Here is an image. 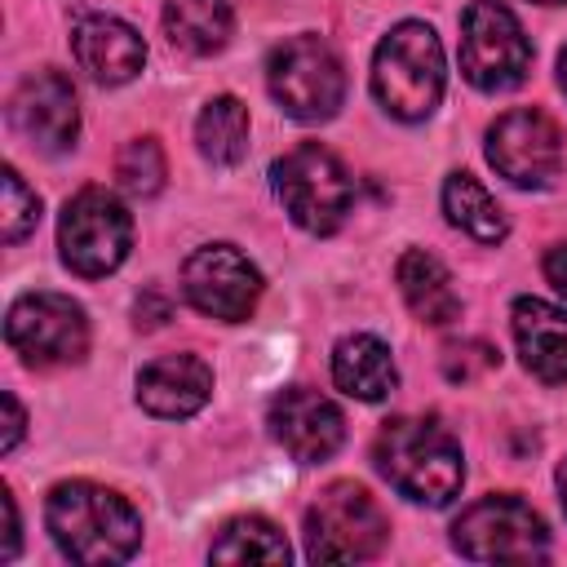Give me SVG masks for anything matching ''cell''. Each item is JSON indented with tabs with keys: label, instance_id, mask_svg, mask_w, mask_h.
<instances>
[{
	"label": "cell",
	"instance_id": "obj_1",
	"mask_svg": "<svg viewBox=\"0 0 567 567\" xmlns=\"http://www.w3.org/2000/svg\"><path fill=\"white\" fill-rule=\"evenodd\" d=\"M44 523H49L53 545L71 563H89V567H97V563H124L142 545V518H137V509L120 492L97 487V483H84V478L58 483L49 492Z\"/></svg>",
	"mask_w": 567,
	"mask_h": 567
},
{
	"label": "cell",
	"instance_id": "obj_2",
	"mask_svg": "<svg viewBox=\"0 0 567 567\" xmlns=\"http://www.w3.org/2000/svg\"><path fill=\"white\" fill-rule=\"evenodd\" d=\"M372 461L399 496L416 505H434V509L447 505L465 483L461 443L439 421H425V416L385 421L372 443Z\"/></svg>",
	"mask_w": 567,
	"mask_h": 567
},
{
	"label": "cell",
	"instance_id": "obj_3",
	"mask_svg": "<svg viewBox=\"0 0 567 567\" xmlns=\"http://www.w3.org/2000/svg\"><path fill=\"white\" fill-rule=\"evenodd\" d=\"M372 93L394 120H425L443 97V44L425 22H399L372 58Z\"/></svg>",
	"mask_w": 567,
	"mask_h": 567
},
{
	"label": "cell",
	"instance_id": "obj_4",
	"mask_svg": "<svg viewBox=\"0 0 567 567\" xmlns=\"http://www.w3.org/2000/svg\"><path fill=\"white\" fill-rule=\"evenodd\" d=\"M270 186H275V199L284 204V213L310 235H332L354 204V182H350L346 164L319 142L292 146L284 159H275Z\"/></svg>",
	"mask_w": 567,
	"mask_h": 567
},
{
	"label": "cell",
	"instance_id": "obj_5",
	"mask_svg": "<svg viewBox=\"0 0 567 567\" xmlns=\"http://www.w3.org/2000/svg\"><path fill=\"white\" fill-rule=\"evenodd\" d=\"M390 518L377 496L359 483H328L306 509V558L310 563H363L381 554Z\"/></svg>",
	"mask_w": 567,
	"mask_h": 567
},
{
	"label": "cell",
	"instance_id": "obj_6",
	"mask_svg": "<svg viewBox=\"0 0 567 567\" xmlns=\"http://www.w3.org/2000/svg\"><path fill=\"white\" fill-rule=\"evenodd\" d=\"M266 84L284 115L301 124L332 120L346 102V71L328 40L319 35H292L270 49L266 58Z\"/></svg>",
	"mask_w": 567,
	"mask_h": 567
},
{
	"label": "cell",
	"instance_id": "obj_7",
	"mask_svg": "<svg viewBox=\"0 0 567 567\" xmlns=\"http://www.w3.org/2000/svg\"><path fill=\"white\" fill-rule=\"evenodd\" d=\"M58 248H62V261L80 279H102V275H111L128 257V248H133V217H128V208L111 190L84 186L62 208Z\"/></svg>",
	"mask_w": 567,
	"mask_h": 567
},
{
	"label": "cell",
	"instance_id": "obj_8",
	"mask_svg": "<svg viewBox=\"0 0 567 567\" xmlns=\"http://www.w3.org/2000/svg\"><path fill=\"white\" fill-rule=\"evenodd\" d=\"M452 545L470 563H536L549 554V532L527 501L483 496L452 523Z\"/></svg>",
	"mask_w": 567,
	"mask_h": 567
},
{
	"label": "cell",
	"instance_id": "obj_9",
	"mask_svg": "<svg viewBox=\"0 0 567 567\" xmlns=\"http://www.w3.org/2000/svg\"><path fill=\"white\" fill-rule=\"evenodd\" d=\"M532 66V44L523 22L501 0H474L461 18V71L483 93H505L523 84Z\"/></svg>",
	"mask_w": 567,
	"mask_h": 567
},
{
	"label": "cell",
	"instance_id": "obj_10",
	"mask_svg": "<svg viewBox=\"0 0 567 567\" xmlns=\"http://www.w3.org/2000/svg\"><path fill=\"white\" fill-rule=\"evenodd\" d=\"M4 337L22 354V363L66 368V363H80L89 350V319L80 301L62 292H27L9 306Z\"/></svg>",
	"mask_w": 567,
	"mask_h": 567
},
{
	"label": "cell",
	"instance_id": "obj_11",
	"mask_svg": "<svg viewBox=\"0 0 567 567\" xmlns=\"http://www.w3.org/2000/svg\"><path fill=\"white\" fill-rule=\"evenodd\" d=\"M487 164L514 182V186H549L563 168V133L558 124L536 111V106H518L505 111L492 128H487Z\"/></svg>",
	"mask_w": 567,
	"mask_h": 567
},
{
	"label": "cell",
	"instance_id": "obj_12",
	"mask_svg": "<svg viewBox=\"0 0 567 567\" xmlns=\"http://www.w3.org/2000/svg\"><path fill=\"white\" fill-rule=\"evenodd\" d=\"M182 292L199 315L239 323L261 297V270L235 244H204L182 266Z\"/></svg>",
	"mask_w": 567,
	"mask_h": 567
},
{
	"label": "cell",
	"instance_id": "obj_13",
	"mask_svg": "<svg viewBox=\"0 0 567 567\" xmlns=\"http://www.w3.org/2000/svg\"><path fill=\"white\" fill-rule=\"evenodd\" d=\"M9 124L22 142H31L35 151H66L75 146L80 137V102H75V89L62 71H35L27 75L13 97H9Z\"/></svg>",
	"mask_w": 567,
	"mask_h": 567
},
{
	"label": "cell",
	"instance_id": "obj_14",
	"mask_svg": "<svg viewBox=\"0 0 567 567\" xmlns=\"http://www.w3.org/2000/svg\"><path fill=\"white\" fill-rule=\"evenodd\" d=\"M270 434L279 439V447L301 461V465H319L328 461L341 439H346V416L332 399H323L319 390L292 385L284 394H275L270 403Z\"/></svg>",
	"mask_w": 567,
	"mask_h": 567
},
{
	"label": "cell",
	"instance_id": "obj_15",
	"mask_svg": "<svg viewBox=\"0 0 567 567\" xmlns=\"http://www.w3.org/2000/svg\"><path fill=\"white\" fill-rule=\"evenodd\" d=\"M71 53L97 84H128L146 62L142 35L111 13H84L71 27Z\"/></svg>",
	"mask_w": 567,
	"mask_h": 567
},
{
	"label": "cell",
	"instance_id": "obj_16",
	"mask_svg": "<svg viewBox=\"0 0 567 567\" xmlns=\"http://www.w3.org/2000/svg\"><path fill=\"white\" fill-rule=\"evenodd\" d=\"M213 394V368L199 354H164L137 372V403L151 416H195Z\"/></svg>",
	"mask_w": 567,
	"mask_h": 567
},
{
	"label": "cell",
	"instance_id": "obj_17",
	"mask_svg": "<svg viewBox=\"0 0 567 567\" xmlns=\"http://www.w3.org/2000/svg\"><path fill=\"white\" fill-rule=\"evenodd\" d=\"M514 341L532 377L545 385L567 381V315L554 310L540 297H518L514 301Z\"/></svg>",
	"mask_w": 567,
	"mask_h": 567
},
{
	"label": "cell",
	"instance_id": "obj_18",
	"mask_svg": "<svg viewBox=\"0 0 567 567\" xmlns=\"http://www.w3.org/2000/svg\"><path fill=\"white\" fill-rule=\"evenodd\" d=\"M332 381L350 399L381 403L385 394H394L399 368H394L385 341H377L372 332H354V337H341L337 350H332Z\"/></svg>",
	"mask_w": 567,
	"mask_h": 567
},
{
	"label": "cell",
	"instance_id": "obj_19",
	"mask_svg": "<svg viewBox=\"0 0 567 567\" xmlns=\"http://www.w3.org/2000/svg\"><path fill=\"white\" fill-rule=\"evenodd\" d=\"M394 279H399V292H403L408 310H412L421 323L443 328V323H452V319L461 315V297H456V288H452V275H447V266H443L434 252L408 248V252L399 257Z\"/></svg>",
	"mask_w": 567,
	"mask_h": 567
},
{
	"label": "cell",
	"instance_id": "obj_20",
	"mask_svg": "<svg viewBox=\"0 0 567 567\" xmlns=\"http://www.w3.org/2000/svg\"><path fill=\"white\" fill-rule=\"evenodd\" d=\"M164 35L182 53H217L230 40V4L226 0H168L164 4Z\"/></svg>",
	"mask_w": 567,
	"mask_h": 567
},
{
	"label": "cell",
	"instance_id": "obj_21",
	"mask_svg": "<svg viewBox=\"0 0 567 567\" xmlns=\"http://www.w3.org/2000/svg\"><path fill=\"white\" fill-rule=\"evenodd\" d=\"M443 213H447L452 226H461L478 244H501L505 230H509L501 204L487 195V186L474 173H452L443 182Z\"/></svg>",
	"mask_w": 567,
	"mask_h": 567
},
{
	"label": "cell",
	"instance_id": "obj_22",
	"mask_svg": "<svg viewBox=\"0 0 567 567\" xmlns=\"http://www.w3.org/2000/svg\"><path fill=\"white\" fill-rule=\"evenodd\" d=\"M195 142L208 164H239L248 155V106L230 93L213 97L195 120Z\"/></svg>",
	"mask_w": 567,
	"mask_h": 567
},
{
	"label": "cell",
	"instance_id": "obj_23",
	"mask_svg": "<svg viewBox=\"0 0 567 567\" xmlns=\"http://www.w3.org/2000/svg\"><path fill=\"white\" fill-rule=\"evenodd\" d=\"M288 554H292V549H288L284 532H279L275 523L257 518V514L230 518V523L217 532L213 549H208L213 563H288Z\"/></svg>",
	"mask_w": 567,
	"mask_h": 567
},
{
	"label": "cell",
	"instance_id": "obj_24",
	"mask_svg": "<svg viewBox=\"0 0 567 567\" xmlns=\"http://www.w3.org/2000/svg\"><path fill=\"white\" fill-rule=\"evenodd\" d=\"M115 177H120V186H124L128 195H137V199L155 195V190L164 186V151H159V142H155V137H133V142H124L120 155H115Z\"/></svg>",
	"mask_w": 567,
	"mask_h": 567
},
{
	"label": "cell",
	"instance_id": "obj_25",
	"mask_svg": "<svg viewBox=\"0 0 567 567\" xmlns=\"http://www.w3.org/2000/svg\"><path fill=\"white\" fill-rule=\"evenodd\" d=\"M0 190H4L0 235H4V244H18V239H27V235L35 230V221H40V199H35V190H27V182L18 177V168H4Z\"/></svg>",
	"mask_w": 567,
	"mask_h": 567
},
{
	"label": "cell",
	"instance_id": "obj_26",
	"mask_svg": "<svg viewBox=\"0 0 567 567\" xmlns=\"http://www.w3.org/2000/svg\"><path fill=\"white\" fill-rule=\"evenodd\" d=\"M492 363H496V350H492L487 341L447 346V354H443V372H447V381H474V377H483Z\"/></svg>",
	"mask_w": 567,
	"mask_h": 567
},
{
	"label": "cell",
	"instance_id": "obj_27",
	"mask_svg": "<svg viewBox=\"0 0 567 567\" xmlns=\"http://www.w3.org/2000/svg\"><path fill=\"white\" fill-rule=\"evenodd\" d=\"M0 408H4V439H0V447H4V452H13V447H18V439H22L27 416H22V403H18V394H13V390H4V394H0Z\"/></svg>",
	"mask_w": 567,
	"mask_h": 567
},
{
	"label": "cell",
	"instance_id": "obj_28",
	"mask_svg": "<svg viewBox=\"0 0 567 567\" xmlns=\"http://www.w3.org/2000/svg\"><path fill=\"white\" fill-rule=\"evenodd\" d=\"M545 279L554 284L558 297H567V244H554L545 252Z\"/></svg>",
	"mask_w": 567,
	"mask_h": 567
},
{
	"label": "cell",
	"instance_id": "obj_29",
	"mask_svg": "<svg viewBox=\"0 0 567 567\" xmlns=\"http://www.w3.org/2000/svg\"><path fill=\"white\" fill-rule=\"evenodd\" d=\"M0 505H4V545H0V558H13L18 554V505H13V492L9 487L0 492Z\"/></svg>",
	"mask_w": 567,
	"mask_h": 567
},
{
	"label": "cell",
	"instance_id": "obj_30",
	"mask_svg": "<svg viewBox=\"0 0 567 567\" xmlns=\"http://www.w3.org/2000/svg\"><path fill=\"white\" fill-rule=\"evenodd\" d=\"M142 315H151V319H146V328H155V323H164V319H168V301H159L155 292H146V297H137V319H142Z\"/></svg>",
	"mask_w": 567,
	"mask_h": 567
},
{
	"label": "cell",
	"instance_id": "obj_31",
	"mask_svg": "<svg viewBox=\"0 0 567 567\" xmlns=\"http://www.w3.org/2000/svg\"><path fill=\"white\" fill-rule=\"evenodd\" d=\"M558 496H563V509H567V461L558 465Z\"/></svg>",
	"mask_w": 567,
	"mask_h": 567
},
{
	"label": "cell",
	"instance_id": "obj_32",
	"mask_svg": "<svg viewBox=\"0 0 567 567\" xmlns=\"http://www.w3.org/2000/svg\"><path fill=\"white\" fill-rule=\"evenodd\" d=\"M558 84H563V93H567V49H563V58H558Z\"/></svg>",
	"mask_w": 567,
	"mask_h": 567
},
{
	"label": "cell",
	"instance_id": "obj_33",
	"mask_svg": "<svg viewBox=\"0 0 567 567\" xmlns=\"http://www.w3.org/2000/svg\"><path fill=\"white\" fill-rule=\"evenodd\" d=\"M536 4H567V0H536Z\"/></svg>",
	"mask_w": 567,
	"mask_h": 567
}]
</instances>
